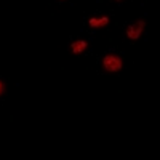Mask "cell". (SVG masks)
Wrapping results in <instances>:
<instances>
[{
    "label": "cell",
    "instance_id": "obj_4",
    "mask_svg": "<svg viewBox=\"0 0 160 160\" xmlns=\"http://www.w3.org/2000/svg\"><path fill=\"white\" fill-rule=\"evenodd\" d=\"M88 43H87V40H75V42L71 43V50L74 55H80V53H83L87 50Z\"/></svg>",
    "mask_w": 160,
    "mask_h": 160
},
{
    "label": "cell",
    "instance_id": "obj_5",
    "mask_svg": "<svg viewBox=\"0 0 160 160\" xmlns=\"http://www.w3.org/2000/svg\"><path fill=\"white\" fill-rule=\"evenodd\" d=\"M2 93H3V82L0 80V95H2Z\"/></svg>",
    "mask_w": 160,
    "mask_h": 160
},
{
    "label": "cell",
    "instance_id": "obj_2",
    "mask_svg": "<svg viewBox=\"0 0 160 160\" xmlns=\"http://www.w3.org/2000/svg\"><path fill=\"white\" fill-rule=\"evenodd\" d=\"M144 26H146L144 21H136V22L130 24L128 28H127V31H125L127 37H128L130 40H133V42H135V40H138V38L141 37L142 31H144Z\"/></svg>",
    "mask_w": 160,
    "mask_h": 160
},
{
    "label": "cell",
    "instance_id": "obj_3",
    "mask_svg": "<svg viewBox=\"0 0 160 160\" xmlns=\"http://www.w3.org/2000/svg\"><path fill=\"white\" fill-rule=\"evenodd\" d=\"M90 28L93 29H98V28H104V26L109 24V18L108 16H102V18H90L88 19Z\"/></svg>",
    "mask_w": 160,
    "mask_h": 160
},
{
    "label": "cell",
    "instance_id": "obj_6",
    "mask_svg": "<svg viewBox=\"0 0 160 160\" xmlns=\"http://www.w3.org/2000/svg\"><path fill=\"white\" fill-rule=\"evenodd\" d=\"M117 2H122V0H117Z\"/></svg>",
    "mask_w": 160,
    "mask_h": 160
},
{
    "label": "cell",
    "instance_id": "obj_1",
    "mask_svg": "<svg viewBox=\"0 0 160 160\" xmlns=\"http://www.w3.org/2000/svg\"><path fill=\"white\" fill-rule=\"evenodd\" d=\"M102 66L108 72H118L122 69L123 62H122V58L117 55H106L102 59Z\"/></svg>",
    "mask_w": 160,
    "mask_h": 160
}]
</instances>
